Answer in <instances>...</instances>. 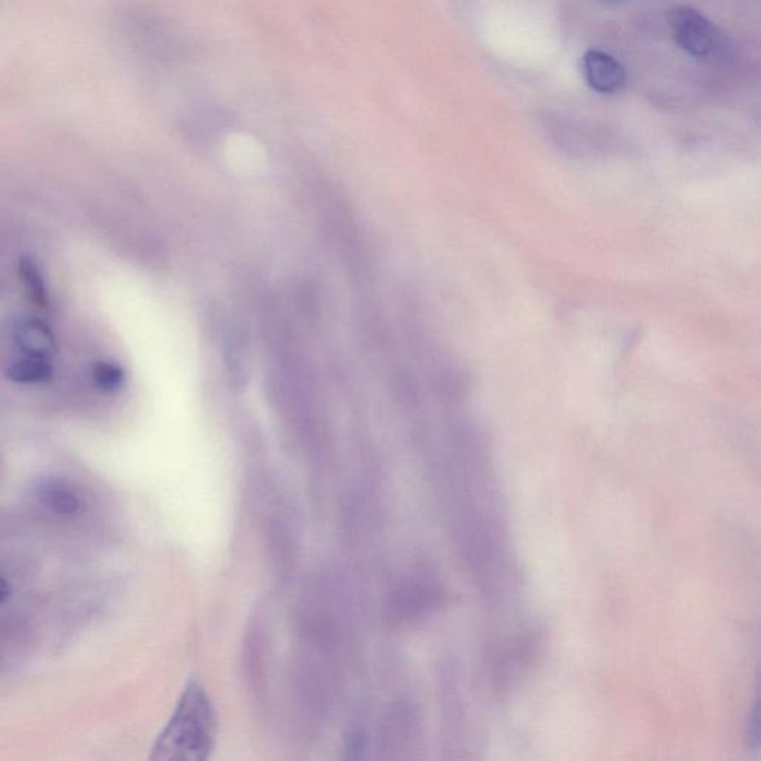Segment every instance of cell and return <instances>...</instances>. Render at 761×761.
Wrapping results in <instances>:
<instances>
[{
  "mask_svg": "<svg viewBox=\"0 0 761 761\" xmlns=\"http://www.w3.org/2000/svg\"><path fill=\"white\" fill-rule=\"evenodd\" d=\"M216 712L206 689L192 683L160 743L162 759L200 761L209 757L216 739Z\"/></svg>",
  "mask_w": 761,
  "mask_h": 761,
  "instance_id": "6da1fadb",
  "label": "cell"
},
{
  "mask_svg": "<svg viewBox=\"0 0 761 761\" xmlns=\"http://www.w3.org/2000/svg\"><path fill=\"white\" fill-rule=\"evenodd\" d=\"M126 24L134 46L157 63L178 66L193 54V42L187 30L164 12L134 7L127 12Z\"/></svg>",
  "mask_w": 761,
  "mask_h": 761,
  "instance_id": "7a4b0ae2",
  "label": "cell"
},
{
  "mask_svg": "<svg viewBox=\"0 0 761 761\" xmlns=\"http://www.w3.org/2000/svg\"><path fill=\"white\" fill-rule=\"evenodd\" d=\"M443 593L441 584L429 575H413L398 584L391 592L389 615L395 622H409L421 618L442 604Z\"/></svg>",
  "mask_w": 761,
  "mask_h": 761,
  "instance_id": "3957f363",
  "label": "cell"
},
{
  "mask_svg": "<svg viewBox=\"0 0 761 761\" xmlns=\"http://www.w3.org/2000/svg\"><path fill=\"white\" fill-rule=\"evenodd\" d=\"M668 23L677 46L694 59H705L719 46V33L714 24L693 8H674L668 14Z\"/></svg>",
  "mask_w": 761,
  "mask_h": 761,
  "instance_id": "277c9868",
  "label": "cell"
},
{
  "mask_svg": "<svg viewBox=\"0 0 761 761\" xmlns=\"http://www.w3.org/2000/svg\"><path fill=\"white\" fill-rule=\"evenodd\" d=\"M584 81L600 94H615L627 87V70L607 52L591 50L583 56Z\"/></svg>",
  "mask_w": 761,
  "mask_h": 761,
  "instance_id": "5b68a950",
  "label": "cell"
},
{
  "mask_svg": "<svg viewBox=\"0 0 761 761\" xmlns=\"http://www.w3.org/2000/svg\"><path fill=\"white\" fill-rule=\"evenodd\" d=\"M232 124V117L221 106H202L183 121V133L198 147H209Z\"/></svg>",
  "mask_w": 761,
  "mask_h": 761,
  "instance_id": "8992f818",
  "label": "cell"
},
{
  "mask_svg": "<svg viewBox=\"0 0 761 761\" xmlns=\"http://www.w3.org/2000/svg\"><path fill=\"white\" fill-rule=\"evenodd\" d=\"M16 344L24 354L42 356L50 359L57 351V341L50 326L34 317H24L16 321L12 329Z\"/></svg>",
  "mask_w": 761,
  "mask_h": 761,
  "instance_id": "52a82bcc",
  "label": "cell"
},
{
  "mask_svg": "<svg viewBox=\"0 0 761 761\" xmlns=\"http://www.w3.org/2000/svg\"><path fill=\"white\" fill-rule=\"evenodd\" d=\"M38 495L52 513L60 517H73L82 508L81 497L77 490L60 479L42 482L38 488Z\"/></svg>",
  "mask_w": 761,
  "mask_h": 761,
  "instance_id": "ba28073f",
  "label": "cell"
},
{
  "mask_svg": "<svg viewBox=\"0 0 761 761\" xmlns=\"http://www.w3.org/2000/svg\"><path fill=\"white\" fill-rule=\"evenodd\" d=\"M51 373L50 359L34 354H26L7 369V377L16 384H41Z\"/></svg>",
  "mask_w": 761,
  "mask_h": 761,
  "instance_id": "9c48e42d",
  "label": "cell"
},
{
  "mask_svg": "<svg viewBox=\"0 0 761 761\" xmlns=\"http://www.w3.org/2000/svg\"><path fill=\"white\" fill-rule=\"evenodd\" d=\"M20 280L30 301L38 307H47L48 292L46 280L39 271L37 263L32 259H23L20 263Z\"/></svg>",
  "mask_w": 761,
  "mask_h": 761,
  "instance_id": "30bf717a",
  "label": "cell"
},
{
  "mask_svg": "<svg viewBox=\"0 0 761 761\" xmlns=\"http://www.w3.org/2000/svg\"><path fill=\"white\" fill-rule=\"evenodd\" d=\"M92 380L96 385L104 391L120 390L126 382V372L120 364L113 362H99L92 368Z\"/></svg>",
  "mask_w": 761,
  "mask_h": 761,
  "instance_id": "8fae6325",
  "label": "cell"
},
{
  "mask_svg": "<svg viewBox=\"0 0 761 761\" xmlns=\"http://www.w3.org/2000/svg\"><path fill=\"white\" fill-rule=\"evenodd\" d=\"M11 595L10 582L0 574V604H3Z\"/></svg>",
  "mask_w": 761,
  "mask_h": 761,
  "instance_id": "7c38bea8",
  "label": "cell"
},
{
  "mask_svg": "<svg viewBox=\"0 0 761 761\" xmlns=\"http://www.w3.org/2000/svg\"><path fill=\"white\" fill-rule=\"evenodd\" d=\"M601 2H604V3H620V2H624V0H601Z\"/></svg>",
  "mask_w": 761,
  "mask_h": 761,
  "instance_id": "4fadbf2b",
  "label": "cell"
}]
</instances>
